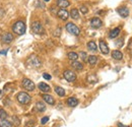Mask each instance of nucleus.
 Masks as SVG:
<instances>
[{
    "label": "nucleus",
    "mask_w": 132,
    "mask_h": 127,
    "mask_svg": "<svg viewBox=\"0 0 132 127\" xmlns=\"http://www.w3.org/2000/svg\"><path fill=\"white\" fill-rule=\"evenodd\" d=\"M26 30H27L26 25H24V22L21 21V20L16 21V22L13 25V28H12L13 33H15L16 35H23V34L26 33Z\"/></svg>",
    "instance_id": "1"
},
{
    "label": "nucleus",
    "mask_w": 132,
    "mask_h": 127,
    "mask_svg": "<svg viewBox=\"0 0 132 127\" xmlns=\"http://www.w3.org/2000/svg\"><path fill=\"white\" fill-rule=\"evenodd\" d=\"M41 61H40V59L37 57V56H35V55H32L28 60H27V65L29 66V67H32V68H39L40 66H41Z\"/></svg>",
    "instance_id": "2"
},
{
    "label": "nucleus",
    "mask_w": 132,
    "mask_h": 127,
    "mask_svg": "<svg viewBox=\"0 0 132 127\" xmlns=\"http://www.w3.org/2000/svg\"><path fill=\"white\" fill-rule=\"evenodd\" d=\"M16 100L18 101V103H20L22 105H27V104H29L31 102V96L29 94H27V93L21 92V93L17 94Z\"/></svg>",
    "instance_id": "3"
},
{
    "label": "nucleus",
    "mask_w": 132,
    "mask_h": 127,
    "mask_svg": "<svg viewBox=\"0 0 132 127\" xmlns=\"http://www.w3.org/2000/svg\"><path fill=\"white\" fill-rule=\"evenodd\" d=\"M66 30H67L68 33H70L71 35H74V36H79V34H80L79 28L76 27V26H75L74 23H72V22H68V23L66 25Z\"/></svg>",
    "instance_id": "4"
},
{
    "label": "nucleus",
    "mask_w": 132,
    "mask_h": 127,
    "mask_svg": "<svg viewBox=\"0 0 132 127\" xmlns=\"http://www.w3.org/2000/svg\"><path fill=\"white\" fill-rule=\"evenodd\" d=\"M32 31L37 35H43L45 33V30L40 21H34L32 23Z\"/></svg>",
    "instance_id": "5"
},
{
    "label": "nucleus",
    "mask_w": 132,
    "mask_h": 127,
    "mask_svg": "<svg viewBox=\"0 0 132 127\" xmlns=\"http://www.w3.org/2000/svg\"><path fill=\"white\" fill-rule=\"evenodd\" d=\"M22 86H23L24 90H27L29 92H33L34 90H35V88H36L35 83L31 80H29V78H23L22 80Z\"/></svg>",
    "instance_id": "6"
},
{
    "label": "nucleus",
    "mask_w": 132,
    "mask_h": 127,
    "mask_svg": "<svg viewBox=\"0 0 132 127\" xmlns=\"http://www.w3.org/2000/svg\"><path fill=\"white\" fill-rule=\"evenodd\" d=\"M63 76L69 82H73V81H75V80H76V74L73 71H71V70H65L64 73H63Z\"/></svg>",
    "instance_id": "7"
},
{
    "label": "nucleus",
    "mask_w": 132,
    "mask_h": 127,
    "mask_svg": "<svg viewBox=\"0 0 132 127\" xmlns=\"http://www.w3.org/2000/svg\"><path fill=\"white\" fill-rule=\"evenodd\" d=\"M1 40L4 44H10L13 41V35L11 33H5V34H3Z\"/></svg>",
    "instance_id": "8"
},
{
    "label": "nucleus",
    "mask_w": 132,
    "mask_h": 127,
    "mask_svg": "<svg viewBox=\"0 0 132 127\" xmlns=\"http://www.w3.org/2000/svg\"><path fill=\"white\" fill-rule=\"evenodd\" d=\"M102 25H103V22H102V20L100 19L99 17H94L90 20V26L94 29H100L102 27Z\"/></svg>",
    "instance_id": "9"
},
{
    "label": "nucleus",
    "mask_w": 132,
    "mask_h": 127,
    "mask_svg": "<svg viewBox=\"0 0 132 127\" xmlns=\"http://www.w3.org/2000/svg\"><path fill=\"white\" fill-rule=\"evenodd\" d=\"M57 15H58V17H59L60 19H62V20H66V19L69 17V13H68V11L65 10L64 8H61V9H59V10H58Z\"/></svg>",
    "instance_id": "10"
},
{
    "label": "nucleus",
    "mask_w": 132,
    "mask_h": 127,
    "mask_svg": "<svg viewBox=\"0 0 132 127\" xmlns=\"http://www.w3.org/2000/svg\"><path fill=\"white\" fill-rule=\"evenodd\" d=\"M117 12H118L120 15L122 16V17H124V18L129 15V9H128L127 7H125V6L119 7V8L117 9Z\"/></svg>",
    "instance_id": "11"
},
{
    "label": "nucleus",
    "mask_w": 132,
    "mask_h": 127,
    "mask_svg": "<svg viewBox=\"0 0 132 127\" xmlns=\"http://www.w3.org/2000/svg\"><path fill=\"white\" fill-rule=\"evenodd\" d=\"M100 49H101V52L103 54H108L109 53V47L106 44V42H104L103 40L100 41Z\"/></svg>",
    "instance_id": "12"
},
{
    "label": "nucleus",
    "mask_w": 132,
    "mask_h": 127,
    "mask_svg": "<svg viewBox=\"0 0 132 127\" xmlns=\"http://www.w3.org/2000/svg\"><path fill=\"white\" fill-rule=\"evenodd\" d=\"M67 105L69 107H76L78 105V100L76 98H74V97H71V98H69L67 100Z\"/></svg>",
    "instance_id": "13"
},
{
    "label": "nucleus",
    "mask_w": 132,
    "mask_h": 127,
    "mask_svg": "<svg viewBox=\"0 0 132 127\" xmlns=\"http://www.w3.org/2000/svg\"><path fill=\"white\" fill-rule=\"evenodd\" d=\"M57 5L60 8H66L70 5V2L68 0H57Z\"/></svg>",
    "instance_id": "14"
},
{
    "label": "nucleus",
    "mask_w": 132,
    "mask_h": 127,
    "mask_svg": "<svg viewBox=\"0 0 132 127\" xmlns=\"http://www.w3.org/2000/svg\"><path fill=\"white\" fill-rule=\"evenodd\" d=\"M39 89H40V91H42L43 93H49L50 92V86L47 83H45V82L39 83Z\"/></svg>",
    "instance_id": "15"
},
{
    "label": "nucleus",
    "mask_w": 132,
    "mask_h": 127,
    "mask_svg": "<svg viewBox=\"0 0 132 127\" xmlns=\"http://www.w3.org/2000/svg\"><path fill=\"white\" fill-rule=\"evenodd\" d=\"M43 99H44V101L47 102L49 105H54V104H55V101H54V99H53L52 96L44 94V95H43Z\"/></svg>",
    "instance_id": "16"
},
{
    "label": "nucleus",
    "mask_w": 132,
    "mask_h": 127,
    "mask_svg": "<svg viewBox=\"0 0 132 127\" xmlns=\"http://www.w3.org/2000/svg\"><path fill=\"white\" fill-rule=\"evenodd\" d=\"M112 57H113L115 60H121V59L123 58V54H122L120 51L115 50V51L112 52Z\"/></svg>",
    "instance_id": "17"
},
{
    "label": "nucleus",
    "mask_w": 132,
    "mask_h": 127,
    "mask_svg": "<svg viewBox=\"0 0 132 127\" xmlns=\"http://www.w3.org/2000/svg\"><path fill=\"white\" fill-rule=\"evenodd\" d=\"M71 66H72V68L75 69V70H81L83 68L82 63H80V62H78V61H73V62L71 63Z\"/></svg>",
    "instance_id": "18"
},
{
    "label": "nucleus",
    "mask_w": 132,
    "mask_h": 127,
    "mask_svg": "<svg viewBox=\"0 0 132 127\" xmlns=\"http://www.w3.org/2000/svg\"><path fill=\"white\" fill-rule=\"evenodd\" d=\"M36 109L39 112H43L46 110V106H45V104H44L43 102H37V104H36Z\"/></svg>",
    "instance_id": "19"
},
{
    "label": "nucleus",
    "mask_w": 132,
    "mask_h": 127,
    "mask_svg": "<svg viewBox=\"0 0 132 127\" xmlns=\"http://www.w3.org/2000/svg\"><path fill=\"white\" fill-rule=\"evenodd\" d=\"M70 16H71L73 19H78V17H79L78 9H77V8H73V9H71V11H70Z\"/></svg>",
    "instance_id": "20"
},
{
    "label": "nucleus",
    "mask_w": 132,
    "mask_h": 127,
    "mask_svg": "<svg viewBox=\"0 0 132 127\" xmlns=\"http://www.w3.org/2000/svg\"><path fill=\"white\" fill-rule=\"evenodd\" d=\"M119 33H120V29H119V28H116V29L112 30V31L110 32L109 37H110L111 39H114V38H116V37L119 35Z\"/></svg>",
    "instance_id": "21"
},
{
    "label": "nucleus",
    "mask_w": 132,
    "mask_h": 127,
    "mask_svg": "<svg viewBox=\"0 0 132 127\" xmlns=\"http://www.w3.org/2000/svg\"><path fill=\"white\" fill-rule=\"evenodd\" d=\"M67 56H68V58H69L70 60H72V61H76V60L78 59V54L75 53V52H69Z\"/></svg>",
    "instance_id": "22"
},
{
    "label": "nucleus",
    "mask_w": 132,
    "mask_h": 127,
    "mask_svg": "<svg viewBox=\"0 0 132 127\" xmlns=\"http://www.w3.org/2000/svg\"><path fill=\"white\" fill-rule=\"evenodd\" d=\"M88 63L90 65H96L97 64V61H98V57L95 56V55H92V56H88V59H87Z\"/></svg>",
    "instance_id": "23"
},
{
    "label": "nucleus",
    "mask_w": 132,
    "mask_h": 127,
    "mask_svg": "<svg viewBox=\"0 0 132 127\" xmlns=\"http://www.w3.org/2000/svg\"><path fill=\"white\" fill-rule=\"evenodd\" d=\"M55 92H56L57 95L60 96V97H64V96H65V91H64V89H62V88H60V86H56V88H55Z\"/></svg>",
    "instance_id": "24"
},
{
    "label": "nucleus",
    "mask_w": 132,
    "mask_h": 127,
    "mask_svg": "<svg viewBox=\"0 0 132 127\" xmlns=\"http://www.w3.org/2000/svg\"><path fill=\"white\" fill-rule=\"evenodd\" d=\"M87 48L90 50V51H97V44L94 42V41H90L87 43Z\"/></svg>",
    "instance_id": "25"
},
{
    "label": "nucleus",
    "mask_w": 132,
    "mask_h": 127,
    "mask_svg": "<svg viewBox=\"0 0 132 127\" xmlns=\"http://www.w3.org/2000/svg\"><path fill=\"white\" fill-rule=\"evenodd\" d=\"M0 127H12V124L6 119H3L0 121Z\"/></svg>",
    "instance_id": "26"
},
{
    "label": "nucleus",
    "mask_w": 132,
    "mask_h": 127,
    "mask_svg": "<svg viewBox=\"0 0 132 127\" xmlns=\"http://www.w3.org/2000/svg\"><path fill=\"white\" fill-rule=\"evenodd\" d=\"M12 124H13L14 126H18V125L20 124V120L17 118L16 116H13V117H12Z\"/></svg>",
    "instance_id": "27"
},
{
    "label": "nucleus",
    "mask_w": 132,
    "mask_h": 127,
    "mask_svg": "<svg viewBox=\"0 0 132 127\" xmlns=\"http://www.w3.org/2000/svg\"><path fill=\"white\" fill-rule=\"evenodd\" d=\"M7 118V113L6 111H4L3 109H0V119L3 120V119H6Z\"/></svg>",
    "instance_id": "28"
},
{
    "label": "nucleus",
    "mask_w": 132,
    "mask_h": 127,
    "mask_svg": "<svg viewBox=\"0 0 132 127\" xmlns=\"http://www.w3.org/2000/svg\"><path fill=\"white\" fill-rule=\"evenodd\" d=\"M79 56L81 57V59H82L83 61H86V60H87V55H86L85 52H80V53H79Z\"/></svg>",
    "instance_id": "29"
},
{
    "label": "nucleus",
    "mask_w": 132,
    "mask_h": 127,
    "mask_svg": "<svg viewBox=\"0 0 132 127\" xmlns=\"http://www.w3.org/2000/svg\"><path fill=\"white\" fill-rule=\"evenodd\" d=\"M87 80H88L89 82H96V81H97V77L94 76V75H90V76L87 77Z\"/></svg>",
    "instance_id": "30"
},
{
    "label": "nucleus",
    "mask_w": 132,
    "mask_h": 127,
    "mask_svg": "<svg viewBox=\"0 0 132 127\" xmlns=\"http://www.w3.org/2000/svg\"><path fill=\"white\" fill-rule=\"evenodd\" d=\"M80 11L82 12L83 14H85V13H87V12H88V8H87V7H85V6H81V7H80Z\"/></svg>",
    "instance_id": "31"
},
{
    "label": "nucleus",
    "mask_w": 132,
    "mask_h": 127,
    "mask_svg": "<svg viewBox=\"0 0 132 127\" xmlns=\"http://www.w3.org/2000/svg\"><path fill=\"white\" fill-rule=\"evenodd\" d=\"M48 121H49V117H44V118H42L41 123H42V124H46Z\"/></svg>",
    "instance_id": "32"
},
{
    "label": "nucleus",
    "mask_w": 132,
    "mask_h": 127,
    "mask_svg": "<svg viewBox=\"0 0 132 127\" xmlns=\"http://www.w3.org/2000/svg\"><path fill=\"white\" fill-rule=\"evenodd\" d=\"M34 125H35V122L34 121H30V122H28L26 124V127H34Z\"/></svg>",
    "instance_id": "33"
},
{
    "label": "nucleus",
    "mask_w": 132,
    "mask_h": 127,
    "mask_svg": "<svg viewBox=\"0 0 132 127\" xmlns=\"http://www.w3.org/2000/svg\"><path fill=\"white\" fill-rule=\"evenodd\" d=\"M43 77H44V78H45V80H51V75H50V74H47V73H44V74H43Z\"/></svg>",
    "instance_id": "34"
},
{
    "label": "nucleus",
    "mask_w": 132,
    "mask_h": 127,
    "mask_svg": "<svg viewBox=\"0 0 132 127\" xmlns=\"http://www.w3.org/2000/svg\"><path fill=\"white\" fill-rule=\"evenodd\" d=\"M128 50H129V52H130V54H131V56H132V40L130 41V43H129V45H128Z\"/></svg>",
    "instance_id": "35"
},
{
    "label": "nucleus",
    "mask_w": 132,
    "mask_h": 127,
    "mask_svg": "<svg viewBox=\"0 0 132 127\" xmlns=\"http://www.w3.org/2000/svg\"><path fill=\"white\" fill-rule=\"evenodd\" d=\"M60 32H61V29H60V28H58V29H57V31L55 32L54 35H55V36H57V37H59V36H60Z\"/></svg>",
    "instance_id": "36"
},
{
    "label": "nucleus",
    "mask_w": 132,
    "mask_h": 127,
    "mask_svg": "<svg viewBox=\"0 0 132 127\" xmlns=\"http://www.w3.org/2000/svg\"><path fill=\"white\" fill-rule=\"evenodd\" d=\"M119 42H117V46L118 47H120V46H122L123 45V40H118Z\"/></svg>",
    "instance_id": "37"
},
{
    "label": "nucleus",
    "mask_w": 132,
    "mask_h": 127,
    "mask_svg": "<svg viewBox=\"0 0 132 127\" xmlns=\"http://www.w3.org/2000/svg\"><path fill=\"white\" fill-rule=\"evenodd\" d=\"M118 127H129V126L124 125V124H122V123H118Z\"/></svg>",
    "instance_id": "38"
},
{
    "label": "nucleus",
    "mask_w": 132,
    "mask_h": 127,
    "mask_svg": "<svg viewBox=\"0 0 132 127\" xmlns=\"http://www.w3.org/2000/svg\"><path fill=\"white\" fill-rule=\"evenodd\" d=\"M6 53H7V50H5V51H1V52H0V54H4V55H6Z\"/></svg>",
    "instance_id": "39"
},
{
    "label": "nucleus",
    "mask_w": 132,
    "mask_h": 127,
    "mask_svg": "<svg viewBox=\"0 0 132 127\" xmlns=\"http://www.w3.org/2000/svg\"><path fill=\"white\" fill-rule=\"evenodd\" d=\"M44 1H46V2H48V1H50V0H44Z\"/></svg>",
    "instance_id": "40"
},
{
    "label": "nucleus",
    "mask_w": 132,
    "mask_h": 127,
    "mask_svg": "<svg viewBox=\"0 0 132 127\" xmlns=\"http://www.w3.org/2000/svg\"><path fill=\"white\" fill-rule=\"evenodd\" d=\"M0 94H1V91H0Z\"/></svg>",
    "instance_id": "41"
}]
</instances>
